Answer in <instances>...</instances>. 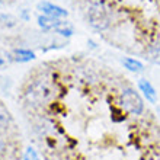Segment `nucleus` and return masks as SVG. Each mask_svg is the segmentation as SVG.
<instances>
[{
	"mask_svg": "<svg viewBox=\"0 0 160 160\" xmlns=\"http://www.w3.org/2000/svg\"><path fill=\"white\" fill-rule=\"evenodd\" d=\"M37 9H38V10H41L45 16L57 18V19L68 16V12L66 10V9L60 8V6H57V4L50 3V2H39V3L37 4Z\"/></svg>",
	"mask_w": 160,
	"mask_h": 160,
	"instance_id": "nucleus-4",
	"label": "nucleus"
},
{
	"mask_svg": "<svg viewBox=\"0 0 160 160\" xmlns=\"http://www.w3.org/2000/svg\"><path fill=\"white\" fill-rule=\"evenodd\" d=\"M13 124V119H12V115L9 112L6 108H4L2 103H0V128L3 130H8L9 127Z\"/></svg>",
	"mask_w": 160,
	"mask_h": 160,
	"instance_id": "nucleus-11",
	"label": "nucleus"
},
{
	"mask_svg": "<svg viewBox=\"0 0 160 160\" xmlns=\"http://www.w3.org/2000/svg\"><path fill=\"white\" fill-rule=\"evenodd\" d=\"M89 25L96 31H105L111 25V18L106 8L102 3H92L88 8Z\"/></svg>",
	"mask_w": 160,
	"mask_h": 160,
	"instance_id": "nucleus-2",
	"label": "nucleus"
},
{
	"mask_svg": "<svg viewBox=\"0 0 160 160\" xmlns=\"http://www.w3.org/2000/svg\"><path fill=\"white\" fill-rule=\"evenodd\" d=\"M55 32L61 37H66V38H70L73 34H74V28L70 22L67 21H60V23L55 28Z\"/></svg>",
	"mask_w": 160,
	"mask_h": 160,
	"instance_id": "nucleus-9",
	"label": "nucleus"
},
{
	"mask_svg": "<svg viewBox=\"0 0 160 160\" xmlns=\"http://www.w3.org/2000/svg\"><path fill=\"white\" fill-rule=\"evenodd\" d=\"M88 44H90V47H92V48H96V44H95L93 41H88Z\"/></svg>",
	"mask_w": 160,
	"mask_h": 160,
	"instance_id": "nucleus-15",
	"label": "nucleus"
},
{
	"mask_svg": "<svg viewBox=\"0 0 160 160\" xmlns=\"http://www.w3.org/2000/svg\"><path fill=\"white\" fill-rule=\"evenodd\" d=\"M13 60L19 61V63H28L35 60V52L31 50H25V48H16L13 51Z\"/></svg>",
	"mask_w": 160,
	"mask_h": 160,
	"instance_id": "nucleus-8",
	"label": "nucleus"
},
{
	"mask_svg": "<svg viewBox=\"0 0 160 160\" xmlns=\"http://www.w3.org/2000/svg\"><path fill=\"white\" fill-rule=\"evenodd\" d=\"M0 25L4 26V28H13V26L18 25V19L13 16V15L2 13V15H0Z\"/></svg>",
	"mask_w": 160,
	"mask_h": 160,
	"instance_id": "nucleus-12",
	"label": "nucleus"
},
{
	"mask_svg": "<svg viewBox=\"0 0 160 160\" xmlns=\"http://www.w3.org/2000/svg\"><path fill=\"white\" fill-rule=\"evenodd\" d=\"M23 160H39L38 153L35 152L32 147H28L26 148V152H25V154H23Z\"/></svg>",
	"mask_w": 160,
	"mask_h": 160,
	"instance_id": "nucleus-13",
	"label": "nucleus"
},
{
	"mask_svg": "<svg viewBox=\"0 0 160 160\" xmlns=\"http://www.w3.org/2000/svg\"><path fill=\"white\" fill-rule=\"evenodd\" d=\"M55 93H57L55 84L48 77H37L26 86L23 92V99L28 105L34 108H41L54 99Z\"/></svg>",
	"mask_w": 160,
	"mask_h": 160,
	"instance_id": "nucleus-1",
	"label": "nucleus"
},
{
	"mask_svg": "<svg viewBox=\"0 0 160 160\" xmlns=\"http://www.w3.org/2000/svg\"><path fill=\"white\" fill-rule=\"evenodd\" d=\"M147 57L146 58L148 61H152L154 64H160V42H156V44H153V45L148 47L147 50Z\"/></svg>",
	"mask_w": 160,
	"mask_h": 160,
	"instance_id": "nucleus-10",
	"label": "nucleus"
},
{
	"mask_svg": "<svg viewBox=\"0 0 160 160\" xmlns=\"http://www.w3.org/2000/svg\"><path fill=\"white\" fill-rule=\"evenodd\" d=\"M121 106L131 115H141L144 111V102L141 99L138 92H135L134 89H124L119 98Z\"/></svg>",
	"mask_w": 160,
	"mask_h": 160,
	"instance_id": "nucleus-3",
	"label": "nucleus"
},
{
	"mask_svg": "<svg viewBox=\"0 0 160 160\" xmlns=\"http://www.w3.org/2000/svg\"><path fill=\"white\" fill-rule=\"evenodd\" d=\"M159 114H160V108H159Z\"/></svg>",
	"mask_w": 160,
	"mask_h": 160,
	"instance_id": "nucleus-16",
	"label": "nucleus"
},
{
	"mask_svg": "<svg viewBox=\"0 0 160 160\" xmlns=\"http://www.w3.org/2000/svg\"><path fill=\"white\" fill-rule=\"evenodd\" d=\"M37 21H38V26L44 31H55L57 25L60 23V19H57V18H51V16H45V15L38 16Z\"/></svg>",
	"mask_w": 160,
	"mask_h": 160,
	"instance_id": "nucleus-7",
	"label": "nucleus"
},
{
	"mask_svg": "<svg viewBox=\"0 0 160 160\" xmlns=\"http://www.w3.org/2000/svg\"><path fill=\"white\" fill-rule=\"evenodd\" d=\"M138 88H140V92H143L144 98H146L150 103H156L157 102V92H156V89H154V86H153L148 80L140 79L138 80Z\"/></svg>",
	"mask_w": 160,
	"mask_h": 160,
	"instance_id": "nucleus-5",
	"label": "nucleus"
},
{
	"mask_svg": "<svg viewBox=\"0 0 160 160\" xmlns=\"http://www.w3.org/2000/svg\"><path fill=\"white\" fill-rule=\"evenodd\" d=\"M121 63H122V66L131 73H143L144 72V64L135 58L125 57V58L121 60Z\"/></svg>",
	"mask_w": 160,
	"mask_h": 160,
	"instance_id": "nucleus-6",
	"label": "nucleus"
},
{
	"mask_svg": "<svg viewBox=\"0 0 160 160\" xmlns=\"http://www.w3.org/2000/svg\"><path fill=\"white\" fill-rule=\"evenodd\" d=\"M6 150H8V144H6L3 137L0 135V156H3L4 153H6Z\"/></svg>",
	"mask_w": 160,
	"mask_h": 160,
	"instance_id": "nucleus-14",
	"label": "nucleus"
}]
</instances>
